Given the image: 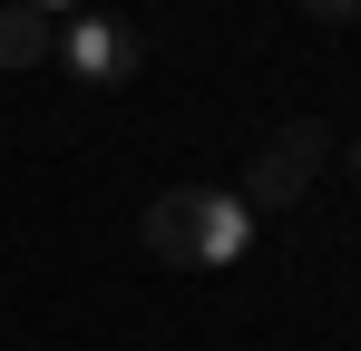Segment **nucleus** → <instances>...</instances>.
Listing matches in <instances>:
<instances>
[{
    "mask_svg": "<svg viewBox=\"0 0 361 351\" xmlns=\"http://www.w3.org/2000/svg\"><path fill=\"white\" fill-rule=\"evenodd\" d=\"M312 166H322V127H312V117H293L283 137H264V147H254L244 205H293L302 185H312Z\"/></svg>",
    "mask_w": 361,
    "mask_h": 351,
    "instance_id": "obj_3",
    "label": "nucleus"
},
{
    "mask_svg": "<svg viewBox=\"0 0 361 351\" xmlns=\"http://www.w3.org/2000/svg\"><path fill=\"white\" fill-rule=\"evenodd\" d=\"M147 254L157 264H185V273H215V264H235L244 244H254V205L244 195H215V185H176V195H157L147 205Z\"/></svg>",
    "mask_w": 361,
    "mask_h": 351,
    "instance_id": "obj_1",
    "label": "nucleus"
},
{
    "mask_svg": "<svg viewBox=\"0 0 361 351\" xmlns=\"http://www.w3.org/2000/svg\"><path fill=\"white\" fill-rule=\"evenodd\" d=\"M352 176H361V147H352Z\"/></svg>",
    "mask_w": 361,
    "mask_h": 351,
    "instance_id": "obj_7",
    "label": "nucleus"
},
{
    "mask_svg": "<svg viewBox=\"0 0 361 351\" xmlns=\"http://www.w3.org/2000/svg\"><path fill=\"white\" fill-rule=\"evenodd\" d=\"M49 58H68V78H88V88H127V78L147 68V39L118 30V20H68Z\"/></svg>",
    "mask_w": 361,
    "mask_h": 351,
    "instance_id": "obj_2",
    "label": "nucleus"
},
{
    "mask_svg": "<svg viewBox=\"0 0 361 351\" xmlns=\"http://www.w3.org/2000/svg\"><path fill=\"white\" fill-rule=\"evenodd\" d=\"M312 20H361V0H302Z\"/></svg>",
    "mask_w": 361,
    "mask_h": 351,
    "instance_id": "obj_5",
    "label": "nucleus"
},
{
    "mask_svg": "<svg viewBox=\"0 0 361 351\" xmlns=\"http://www.w3.org/2000/svg\"><path fill=\"white\" fill-rule=\"evenodd\" d=\"M49 49H59V20L30 10V0H10V10H0V68H39Z\"/></svg>",
    "mask_w": 361,
    "mask_h": 351,
    "instance_id": "obj_4",
    "label": "nucleus"
},
{
    "mask_svg": "<svg viewBox=\"0 0 361 351\" xmlns=\"http://www.w3.org/2000/svg\"><path fill=\"white\" fill-rule=\"evenodd\" d=\"M30 10H49V20H59V10H78V0H30Z\"/></svg>",
    "mask_w": 361,
    "mask_h": 351,
    "instance_id": "obj_6",
    "label": "nucleus"
}]
</instances>
